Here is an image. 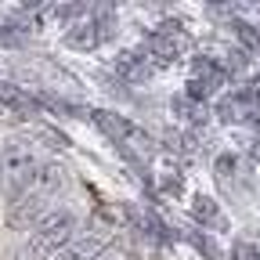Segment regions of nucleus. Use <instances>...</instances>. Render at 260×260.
Instances as JSON below:
<instances>
[{
    "label": "nucleus",
    "instance_id": "nucleus-18",
    "mask_svg": "<svg viewBox=\"0 0 260 260\" xmlns=\"http://www.w3.org/2000/svg\"><path fill=\"white\" fill-rule=\"evenodd\" d=\"M0 116H4V109H0Z\"/></svg>",
    "mask_w": 260,
    "mask_h": 260
},
{
    "label": "nucleus",
    "instance_id": "nucleus-12",
    "mask_svg": "<svg viewBox=\"0 0 260 260\" xmlns=\"http://www.w3.org/2000/svg\"><path fill=\"white\" fill-rule=\"evenodd\" d=\"M25 44V37L11 25V22H0V51H18Z\"/></svg>",
    "mask_w": 260,
    "mask_h": 260
},
{
    "label": "nucleus",
    "instance_id": "nucleus-5",
    "mask_svg": "<svg viewBox=\"0 0 260 260\" xmlns=\"http://www.w3.org/2000/svg\"><path fill=\"white\" fill-rule=\"evenodd\" d=\"M224 80H228V73H224L220 61H213V58H206V54H195V58H191V80H188V90H184V94L199 105V102H206V98H213V94L220 90Z\"/></svg>",
    "mask_w": 260,
    "mask_h": 260
},
{
    "label": "nucleus",
    "instance_id": "nucleus-17",
    "mask_svg": "<svg viewBox=\"0 0 260 260\" xmlns=\"http://www.w3.org/2000/svg\"><path fill=\"white\" fill-rule=\"evenodd\" d=\"M249 155H253V162H260V123H256V134H253V141H249Z\"/></svg>",
    "mask_w": 260,
    "mask_h": 260
},
{
    "label": "nucleus",
    "instance_id": "nucleus-2",
    "mask_svg": "<svg viewBox=\"0 0 260 260\" xmlns=\"http://www.w3.org/2000/svg\"><path fill=\"white\" fill-rule=\"evenodd\" d=\"M116 32V8L112 4H94L83 11V18H76V25H69L65 32V47L73 51H98L102 40H109Z\"/></svg>",
    "mask_w": 260,
    "mask_h": 260
},
{
    "label": "nucleus",
    "instance_id": "nucleus-7",
    "mask_svg": "<svg viewBox=\"0 0 260 260\" xmlns=\"http://www.w3.org/2000/svg\"><path fill=\"white\" fill-rule=\"evenodd\" d=\"M112 73H116L119 80H126V83H134V87H145V83H152V76H155V61H152L141 47H130V51H119V54H116Z\"/></svg>",
    "mask_w": 260,
    "mask_h": 260
},
{
    "label": "nucleus",
    "instance_id": "nucleus-9",
    "mask_svg": "<svg viewBox=\"0 0 260 260\" xmlns=\"http://www.w3.org/2000/svg\"><path fill=\"white\" fill-rule=\"evenodd\" d=\"M109 249V239H105V232H98V228H90V232H83L76 242H69L61 253H58V260H98Z\"/></svg>",
    "mask_w": 260,
    "mask_h": 260
},
{
    "label": "nucleus",
    "instance_id": "nucleus-4",
    "mask_svg": "<svg viewBox=\"0 0 260 260\" xmlns=\"http://www.w3.org/2000/svg\"><path fill=\"white\" fill-rule=\"evenodd\" d=\"M188 47H191V37H188V29L177 18H167L159 29H152L145 37V44H141V51L155 61V69L159 65H174Z\"/></svg>",
    "mask_w": 260,
    "mask_h": 260
},
{
    "label": "nucleus",
    "instance_id": "nucleus-13",
    "mask_svg": "<svg viewBox=\"0 0 260 260\" xmlns=\"http://www.w3.org/2000/svg\"><path fill=\"white\" fill-rule=\"evenodd\" d=\"M235 32L246 51H260V25H249V22H235Z\"/></svg>",
    "mask_w": 260,
    "mask_h": 260
},
{
    "label": "nucleus",
    "instance_id": "nucleus-16",
    "mask_svg": "<svg viewBox=\"0 0 260 260\" xmlns=\"http://www.w3.org/2000/svg\"><path fill=\"white\" fill-rule=\"evenodd\" d=\"M98 260H134V253H130L126 242H109V249L98 256Z\"/></svg>",
    "mask_w": 260,
    "mask_h": 260
},
{
    "label": "nucleus",
    "instance_id": "nucleus-8",
    "mask_svg": "<svg viewBox=\"0 0 260 260\" xmlns=\"http://www.w3.org/2000/svg\"><path fill=\"white\" fill-rule=\"evenodd\" d=\"M191 220L199 224V232H224L228 228V217L220 210V203L206 191H195L191 195Z\"/></svg>",
    "mask_w": 260,
    "mask_h": 260
},
{
    "label": "nucleus",
    "instance_id": "nucleus-15",
    "mask_svg": "<svg viewBox=\"0 0 260 260\" xmlns=\"http://www.w3.org/2000/svg\"><path fill=\"white\" fill-rule=\"evenodd\" d=\"M191 246L199 249L206 260H217V256H220V253H217V246H213V239H210V235H203V232H191Z\"/></svg>",
    "mask_w": 260,
    "mask_h": 260
},
{
    "label": "nucleus",
    "instance_id": "nucleus-10",
    "mask_svg": "<svg viewBox=\"0 0 260 260\" xmlns=\"http://www.w3.org/2000/svg\"><path fill=\"white\" fill-rule=\"evenodd\" d=\"M0 105H8L15 112H40V109H47V98L32 94L25 87H15V83H0Z\"/></svg>",
    "mask_w": 260,
    "mask_h": 260
},
{
    "label": "nucleus",
    "instance_id": "nucleus-14",
    "mask_svg": "<svg viewBox=\"0 0 260 260\" xmlns=\"http://www.w3.org/2000/svg\"><path fill=\"white\" fill-rule=\"evenodd\" d=\"M232 260H260V249H256L249 239H235V246H232Z\"/></svg>",
    "mask_w": 260,
    "mask_h": 260
},
{
    "label": "nucleus",
    "instance_id": "nucleus-3",
    "mask_svg": "<svg viewBox=\"0 0 260 260\" xmlns=\"http://www.w3.org/2000/svg\"><path fill=\"white\" fill-rule=\"evenodd\" d=\"M73 232H76V213H73V210H51L37 228H32L29 253H32V256L61 253L65 246L73 242Z\"/></svg>",
    "mask_w": 260,
    "mask_h": 260
},
{
    "label": "nucleus",
    "instance_id": "nucleus-1",
    "mask_svg": "<svg viewBox=\"0 0 260 260\" xmlns=\"http://www.w3.org/2000/svg\"><path fill=\"white\" fill-rule=\"evenodd\" d=\"M90 119H94V126L126 155L130 167H141V170H145V162L155 155V141L148 138V130H141L134 119H126V116H119V112H112V109H94Z\"/></svg>",
    "mask_w": 260,
    "mask_h": 260
},
{
    "label": "nucleus",
    "instance_id": "nucleus-11",
    "mask_svg": "<svg viewBox=\"0 0 260 260\" xmlns=\"http://www.w3.org/2000/svg\"><path fill=\"white\" fill-rule=\"evenodd\" d=\"M47 11H54V8H47V4H22V8L11 15V25L22 32V37H29V32H37V29L44 25L40 15H47Z\"/></svg>",
    "mask_w": 260,
    "mask_h": 260
},
{
    "label": "nucleus",
    "instance_id": "nucleus-6",
    "mask_svg": "<svg viewBox=\"0 0 260 260\" xmlns=\"http://www.w3.org/2000/svg\"><path fill=\"white\" fill-rule=\"evenodd\" d=\"M217 116L232 126H242V123H260V90L253 87H242V90H232L217 102Z\"/></svg>",
    "mask_w": 260,
    "mask_h": 260
}]
</instances>
